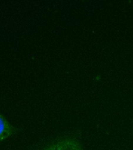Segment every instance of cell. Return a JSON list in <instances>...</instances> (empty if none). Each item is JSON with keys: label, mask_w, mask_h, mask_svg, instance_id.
<instances>
[{"label": "cell", "mask_w": 133, "mask_h": 150, "mask_svg": "<svg viewBox=\"0 0 133 150\" xmlns=\"http://www.w3.org/2000/svg\"><path fill=\"white\" fill-rule=\"evenodd\" d=\"M45 150H83L75 138H64L52 144Z\"/></svg>", "instance_id": "1"}, {"label": "cell", "mask_w": 133, "mask_h": 150, "mask_svg": "<svg viewBox=\"0 0 133 150\" xmlns=\"http://www.w3.org/2000/svg\"><path fill=\"white\" fill-rule=\"evenodd\" d=\"M15 131L16 128L3 115L0 113V141L12 135Z\"/></svg>", "instance_id": "2"}]
</instances>
